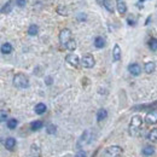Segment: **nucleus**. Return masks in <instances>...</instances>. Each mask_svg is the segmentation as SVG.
I'll use <instances>...</instances> for the list:
<instances>
[{
    "label": "nucleus",
    "mask_w": 157,
    "mask_h": 157,
    "mask_svg": "<svg viewBox=\"0 0 157 157\" xmlns=\"http://www.w3.org/2000/svg\"><path fill=\"white\" fill-rule=\"evenodd\" d=\"M7 114L5 113V110H1V122H7Z\"/></svg>",
    "instance_id": "7c9ffc66"
},
{
    "label": "nucleus",
    "mask_w": 157,
    "mask_h": 157,
    "mask_svg": "<svg viewBox=\"0 0 157 157\" xmlns=\"http://www.w3.org/2000/svg\"><path fill=\"white\" fill-rule=\"evenodd\" d=\"M12 10V0H9L1 9V13H10Z\"/></svg>",
    "instance_id": "aec40b11"
},
{
    "label": "nucleus",
    "mask_w": 157,
    "mask_h": 157,
    "mask_svg": "<svg viewBox=\"0 0 157 157\" xmlns=\"http://www.w3.org/2000/svg\"><path fill=\"white\" fill-rule=\"evenodd\" d=\"M116 9L120 15H124L127 12V4L124 0H116Z\"/></svg>",
    "instance_id": "9b49d317"
},
{
    "label": "nucleus",
    "mask_w": 157,
    "mask_h": 157,
    "mask_svg": "<svg viewBox=\"0 0 157 157\" xmlns=\"http://www.w3.org/2000/svg\"><path fill=\"white\" fill-rule=\"evenodd\" d=\"M149 47H150L151 51H157V39L151 38L149 40Z\"/></svg>",
    "instance_id": "bb28decb"
},
{
    "label": "nucleus",
    "mask_w": 157,
    "mask_h": 157,
    "mask_svg": "<svg viewBox=\"0 0 157 157\" xmlns=\"http://www.w3.org/2000/svg\"><path fill=\"white\" fill-rule=\"evenodd\" d=\"M44 127V122L42 121H40V120H36V121H33L32 123H30V129L33 131V132H35V131H39Z\"/></svg>",
    "instance_id": "dca6fc26"
},
{
    "label": "nucleus",
    "mask_w": 157,
    "mask_h": 157,
    "mask_svg": "<svg viewBox=\"0 0 157 157\" xmlns=\"http://www.w3.org/2000/svg\"><path fill=\"white\" fill-rule=\"evenodd\" d=\"M108 117V111L105 109H99L98 113H97V121L98 122H101L103 120Z\"/></svg>",
    "instance_id": "f3484780"
},
{
    "label": "nucleus",
    "mask_w": 157,
    "mask_h": 157,
    "mask_svg": "<svg viewBox=\"0 0 157 157\" xmlns=\"http://www.w3.org/2000/svg\"><path fill=\"white\" fill-rule=\"evenodd\" d=\"M25 0H16V5L18 6V7H24L25 6Z\"/></svg>",
    "instance_id": "c756f323"
},
{
    "label": "nucleus",
    "mask_w": 157,
    "mask_h": 157,
    "mask_svg": "<svg viewBox=\"0 0 157 157\" xmlns=\"http://www.w3.org/2000/svg\"><path fill=\"white\" fill-rule=\"evenodd\" d=\"M121 57H122V50H121V47L118 46L117 44H115V46L113 48V60L118 62L121 59Z\"/></svg>",
    "instance_id": "9d476101"
},
{
    "label": "nucleus",
    "mask_w": 157,
    "mask_h": 157,
    "mask_svg": "<svg viewBox=\"0 0 157 157\" xmlns=\"http://www.w3.org/2000/svg\"><path fill=\"white\" fill-rule=\"evenodd\" d=\"M147 138H149V140H151V141H157V128L151 129V131L149 132V134H147Z\"/></svg>",
    "instance_id": "b1692460"
},
{
    "label": "nucleus",
    "mask_w": 157,
    "mask_h": 157,
    "mask_svg": "<svg viewBox=\"0 0 157 157\" xmlns=\"http://www.w3.org/2000/svg\"><path fill=\"white\" fill-rule=\"evenodd\" d=\"M156 106H157V101H154V103H151V104L134 106V108H133V110H144V109H146V108H151V110H152V109H154V108H156Z\"/></svg>",
    "instance_id": "412c9836"
},
{
    "label": "nucleus",
    "mask_w": 157,
    "mask_h": 157,
    "mask_svg": "<svg viewBox=\"0 0 157 157\" xmlns=\"http://www.w3.org/2000/svg\"><path fill=\"white\" fill-rule=\"evenodd\" d=\"M150 20H151V16H149V17H147V20H146V22H145V24H149Z\"/></svg>",
    "instance_id": "72a5a7b5"
},
{
    "label": "nucleus",
    "mask_w": 157,
    "mask_h": 157,
    "mask_svg": "<svg viewBox=\"0 0 157 157\" xmlns=\"http://www.w3.org/2000/svg\"><path fill=\"white\" fill-rule=\"evenodd\" d=\"M143 126V117L139 116V115H134L132 120H131V123H129V127H128V132L132 137H137L139 136V132H140V128Z\"/></svg>",
    "instance_id": "f257e3e1"
},
{
    "label": "nucleus",
    "mask_w": 157,
    "mask_h": 157,
    "mask_svg": "<svg viewBox=\"0 0 157 157\" xmlns=\"http://www.w3.org/2000/svg\"><path fill=\"white\" fill-rule=\"evenodd\" d=\"M17 124H18V121H17L16 118H10V120H7V122H6V126H7L9 129H15V128L17 127Z\"/></svg>",
    "instance_id": "4be33fe9"
},
{
    "label": "nucleus",
    "mask_w": 157,
    "mask_h": 157,
    "mask_svg": "<svg viewBox=\"0 0 157 157\" xmlns=\"http://www.w3.org/2000/svg\"><path fill=\"white\" fill-rule=\"evenodd\" d=\"M145 122L149 124H156L157 123V109L150 110L146 116H145Z\"/></svg>",
    "instance_id": "423d86ee"
},
{
    "label": "nucleus",
    "mask_w": 157,
    "mask_h": 157,
    "mask_svg": "<svg viewBox=\"0 0 157 157\" xmlns=\"http://www.w3.org/2000/svg\"><path fill=\"white\" fill-rule=\"evenodd\" d=\"M155 69H156V64H155L154 62H147V63H145V65H144V70H145L146 74L154 73Z\"/></svg>",
    "instance_id": "ddd939ff"
},
{
    "label": "nucleus",
    "mask_w": 157,
    "mask_h": 157,
    "mask_svg": "<svg viewBox=\"0 0 157 157\" xmlns=\"http://www.w3.org/2000/svg\"><path fill=\"white\" fill-rule=\"evenodd\" d=\"M127 22H128V24H129V25H136L137 20H136L134 17H131V16H129V17L127 18Z\"/></svg>",
    "instance_id": "c85d7f7f"
},
{
    "label": "nucleus",
    "mask_w": 157,
    "mask_h": 157,
    "mask_svg": "<svg viewBox=\"0 0 157 157\" xmlns=\"http://www.w3.org/2000/svg\"><path fill=\"white\" fill-rule=\"evenodd\" d=\"M94 46H96L97 48H103V47L105 46V39H104L103 36H97V38L94 39Z\"/></svg>",
    "instance_id": "6ab92c4d"
},
{
    "label": "nucleus",
    "mask_w": 157,
    "mask_h": 157,
    "mask_svg": "<svg viewBox=\"0 0 157 157\" xmlns=\"http://www.w3.org/2000/svg\"><path fill=\"white\" fill-rule=\"evenodd\" d=\"M144 1H145V0H139V4H143Z\"/></svg>",
    "instance_id": "c9c22d12"
},
{
    "label": "nucleus",
    "mask_w": 157,
    "mask_h": 157,
    "mask_svg": "<svg viewBox=\"0 0 157 157\" xmlns=\"http://www.w3.org/2000/svg\"><path fill=\"white\" fill-rule=\"evenodd\" d=\"M64 47H65L68 51H75V48H76V41H75V40H70Z\"/></svg>",
    "instance_id": "393cba45"
},
{
    "label": "nucleus",
    "mask_w": 157,
    "mask_h": 157,
    "mask_svg": "<svg viewBox=\"0 0 157 157\" xmlns=\"http://www.w3.org/2000/svg\"><path fill=\"white\" fill-rule=\"evenodd\" d=\"M46 110H47V106H46L44 103H38V104L35 105V108H34V111H35V114H38V115L45 114Z\"/></svg>",
    "instance_id": "f8f14e48"
},
{
    "label": "nucleus",
    "mask_w": 157,
    "mask_h": 157,
    "mask_svg": "<svg viewBox=\"0 0 157 157\" xmlns=\"http://www.w3.org/2000/svg\"><path fill=\"white\" fill-rule=\"evenodd\" d=\"M47 85H51V78H47Z\"/></svg>",
    "instance_id": "f704fd0d"
},
{
    "label": "nucleus",
    "mask_w": 157,
    "mask_h": 157,
    "mask_svg": "<svg viewBox=\"0 0 157 157\" xmlns=\"http://www.w3.org/2000/svg\"><path fill=\"white\" fill-rule=\"evenodd\" d=\"M97 1H98L99 5H103V6H104V2H105V0H97Z\"/></svg>",
    "instance_id": "473e14b6"
},
{
    "label": "nucleus",
    "mask_w": 157,
    "mask_h": 157,
    "mask_svg": "<svg viewBox=\"0 0 157 157\" xmlns=\"http://www.w3.org/2000/svg\"><path fill=\"white\" fill-rule=\"evenodd\" d=\"M13 85L17 87V88H28L29 87V80L25 75L23 74H16L15 78H13Z\"/></svg>",
    "instance_id": "f03ea898"
},
{
    "label": "nucleus",
    "mask_w": 157,
    "mask_h": 157,
    "mask_svg": "<svg viewBox=\"0 0 157 157\" xmlns=\"http://www.w3.org/2000/svg\"><path fill=\"white\" fill-rule=\"evenodd\" d=\"M94 64H96L94 57H93L92 55H90V53H88V55H85V56L81 58V65H82L83 68H86V69L93 68Z\"/></svg>",
    "instance_id": "39448f33"
},
{
    "label": "nucleus",
    "mask_w": 157,
    "mask_h": 157,
    "mask_svg": "<svg viewBox=\"0 0 157 157\" xmlns=\"http://www.w3.org/2000/svg\"><path fill=\"white\" fill-rule=\"evenodd\" d=\"M4 145H5V149L6 150H9V151H12L13 149H15V146H16V139L12 137H9L5 139V143H4Z\"/></svg>",
    "instance_id": "1a4fd4ad"
},
{
    "label": "nucleus",
    "mask_w": 157,
    "mask_h": 157,
    "mask_svg": "<svg viewBox=\"0 0 157 157\" xmlns=\"http://www.w3.org/2000/svg\"><path fill=\"white\" fill-rule=\"evenodd\" d=\"M65 60H67L68 64H70V65H73V67H78V64L81 63L78 56L75 55V53H69V55L65 57Z\"/></svg>",
    "instance_id": "0eeeda50"
},
{
    "label": "nucleus",
    "mask_w": 157,
    "mask_h": 157,
    "mask_svg": "<svg viewBox=\"0 0 157 157\" xmlns=\"http://www.w3.org/2000/svg\"><path fill=\"white\" fill-rule=\"evenodd\" d=\"M122 147L118 146V145H113V146H109L106 150H105V157H120L122 155Z\"/></svg>",
    "instance_id": "7ed1b4c3"
},
{
    "label": "nucleus",
    "mask_w": 157,
    "mask_h": 157,
    "mask_svg": "<svg viewBox=\"0 0 157 157\" xmlns=\"http://www.w3.org/2000/svg\"><path fill=\"white\" fill-rule=\"evenodd\" d=\"M75 157H87V154L83 150H78V152L75 154Z\"/></svg>",
    "instance_id": "cd10ccee"
},
{
    "label": "nucleus",
    "mask_w": 157,
    "mask_h": 157,
    "mask_svg": "<svg viewBox=\"0 0 157 157\" xmlns=\"http://www.w3.org/2000/svg\"><path fill=\"white\" fill-rule=\"evenodd\" d=\"M104 7H105L109 12H111V13H114V11H115V7H114L111 0H105V2H104Z\"/></svg>",
    "instance_id": "5701e85b"
},
{
    "label": "nucleus",
    "mask_w": 157,
    "mask_h": 157,
    "mask_svg": "<svg viewBox=\"0 0 157 157\" xmlns=\"http://www.w3.org/2000/svg\"><path fill=\"white\" fill-rule=\"evenodd\" d=\"M56 131H57V127H56L53 123H48V124L46 126V132H47L48 134H55Z\"/></svg>",
    "instance_id": "a878e982"
},
{
    "label": "nucleus",
    "mask_w": 157,
    "mask_h": 157,
    "mask_svg": "<svg viewBox=\"0 0 157 157\" xmlns=\"http://www.w3.org/2000/svg\"><path fill=\"white\" fill-rule=\"evenodd\" d=\"M128 71L131 75L133 76H139L140 73H141V67L138 64V63H131L128 65Z\"/></svg>",
    "instance_id": "6e6552de"
},
{
    "label": "nucleus",
    "mask_w": 157,
    "mask_h": 157,
    "mask_svg": "<svg viewBox=\"0 0 157 157\" xmlns=\"http://www.w3.org/2000/svg\"><path fill=\"white\" fill-rule=\"evenodd\" d=\"M78 21H85L86 20V15H85V13H80V15L78 16Z\"/></svg>",
    "instance_id": "2f4dec72"
},
{
    "label": "nucleus",
    "mask_w": 157,
    "mask_h": 157,
    "mask_svg": "<svg viewBox=\"0 0 157 157\" xmlns=\"http://www.w3.org/2000/svg\"><path fill=\"white\" fill-rule=\"evenodd\" d=\"M38 33H39L38 25H36V24H30L29 28H28V34H29L30 36H35V35H38Z\"/></svg>",
    "instance_id": "a211bd4d"
},
{
    "label": "nucleus",
    "mask_w": 157,
    "mask_h": 157,
    "mask_svg": "<svg viewBox=\"0 0 157 157\" xmlns=\"http://www.w3.org/2000/svg\"><path fill=\"white\" fill-rule=\"evenodd\" d=\"M12 52V45L10 42H5L1 45V53L2 55H10Z\"/></svg>",
    "instance_id": "4468645a"
},
{
    "label": "nucleus",
    "mask_w": 157,
    "mask_h": 157,
    "mask_svg": "<svg viewBox=\"0 0 157 157\" xmlns=\"http://www.w3.org/2000/svg\"><path fill=\"white\" fill-rule=\"evenodd\" d=\"M141 154H143L144 156H151V155L155 154V147L151 146V145H146V146H144V149L141 150Z\"/></svg>",
    "instance_id": "2eb2a0df"
},
{
    "label": "nucleus",
    "mask_w": 157,
    "mask_h": 157,
    "mask_svg": "<svg viewBox=\"0 0 157 157\" xmlns=\"http://www.w3.org/2000/svg\"><path fill=\"white\" fill-rule=\"evenodd\" d=\"M70 40H73L71 39V30L68 29V28L62 29L60 33H59V42H60L63 46H65Z\"/></svg>",
    "instance_id": "20e7f679"
}]
</instances>
